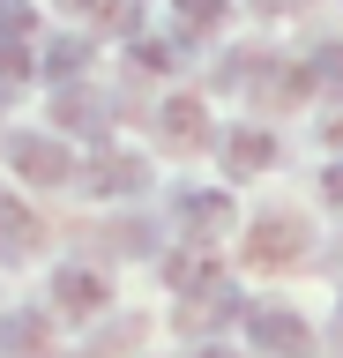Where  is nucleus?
Returning <instances> with one entry per match:
<instances>
[{
  "mask_svg": "<svg viewBox=\"0 0 343 358\" xmlns=\"http://www.w3.org/2000/svg\"><path fill=\"white\" fill-rule=\"evenodd\" d=\"M23 83H30V45L23 30H0V97H15Z\"/></svg>",
  "mask_w": 343,
  "mask_h": 358,
  "instance_id": "nucleus-4",
  "label": "nucleus"
},
{
  "mask_svg": "<svg viewBox=\"0 0 343 358\" xmlns=\"http://www.w3.org/2000/svg\"><path fill=\"white\" fill-rule=\"evenodd\" d=\"M8 164L30 179H68V150L45 142V134H8Z\"/></svg>",
  "mask_w": 343,
  "mask_h": 358,
  "instance_id": "nucleus-1",
  "label": "nucleus"
},
{
  "mask_svg": "<svg viewBox=\"0 0 343 358\" xmlns=\"http://www.w3.org/2000/svg\"><path fill=\"white\" fill-rule=\"evenodd\" d=\"M328 194H336V201H343V172H328Z\"/></svg>",
  "mask_w": 343,
  "mask_h": 358,
  "instance_id": "nucleus-6",
  "label": "nucleus"
},
{
  "mask_svg": "<svg viewBox=\"0 0 343 358\" xmlns=\"http://www.w3.org/2000/svg\"><path fill=\"white\" fill-rule=\"evenodd\" d=\"M30 239H38V224H30V209H23V201H8V194H0V262H23V254H30Z\"/></svg>",
  "mask_w": 343,
  "mask_h": 358,
  "instance_id": "nucleus-2",
  "label": "nucleus"
},
{
  "mask_svg": "<svg viewBox=\"0 0 343 358\" xmlns=\"http://www.w3.org/2000/svg\"><path fill=\"white\" fill-rule=\"evenodd\" d=\"M0 30H30V8H23V0H0Z\"/></svg>",
  "mask_w": 343,
  "mask_h": 358,
  "instance_id": "nucleus-5",
  "label": "nucleus"
},
{
  "mask_svg": "<svg viewBox=\"0 0 343 358\" xmlns=\"http://www.w3.org/2000/svg\"><path fill=\"white\" fill-rule=\"evenodd\" d=\"M52 299L68 313H90V306H105V284H97L90 268H60V284H52Z\"/></svg>",
  "mask_w": 343,
  "mask_h": 358,
  "instance_id": "nucleus-3",
  "label": "nucleus"
}]
</instances>
